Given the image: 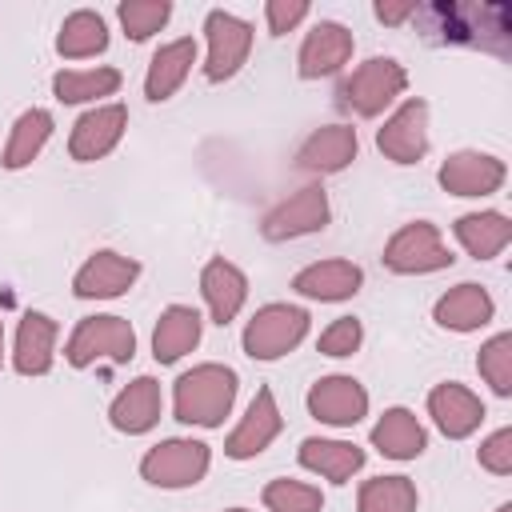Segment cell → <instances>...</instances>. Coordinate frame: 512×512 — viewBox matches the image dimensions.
Masks as SVG:
<instances>
[{"label": "cell", "mask_w": 512, "mask_h": 512, "mask_svg": "<svg viewBox=\"0 0 512 512\" xmlns=\"http://www.w3.org/2000/svg\"><path fill=\"white\" fill-rule=\"evenodd\" d=\"M200 292H204V304H208L212 320H216V324H232L236 312H240L244 300H248V276H244L232 260L216 256V260H208L204 272H200Z\"/></svg>", "instance_id": "ac0fdd59"}, {"label": "cell", "mask_w": 512, "mask_h": 512, "mask_svg": "<svg viewBox=\"0 0 512 512\" xmlns=\"http://www.w3.org/2000/svg\"><path fill=\"white\" fill-rule=\"evenodd\" d=\"M204 36H208V60H204V76H208L212 84L232 80V76L240 72V64L248 60V48H252V28H248L240 16H232V12L216 8V12H208V20H204Z\"/></svg>", "instance_id": "ba28073f"}, {"label": "cell", "mask_w": 512, "mask_h": 512, "mask_svg": "<svg viewBox=\"0 0 512 512\" xmlns=\"http://www.w3.org/2000/svg\"><path fill=\"white\" fill-rule=\"evenodd\" d=\"M376 148L392 164H416L428 152V104L424 100H404L384 128L376 132Z\"/></svg>", "instance_id": "30bf717a"}, {"label": "cell", "mask_w": 512, "mask_h": 512, "mask_svg": "<svg viewBox=\"0 0 512 512\" xmlns=\"http://www.w3.org/2000/svg\"><path fill=\"white\" fill-rule=\"evenodd\" d=\"M280 428H284V420H280V408H276L272 388H256V396H252L244 420H240L236 432L224 440V452H228L232 460H252V456H260V452L280 436Z\"/></svg>", "instance_id": "5bb4252c"}, {"label": "cell", "mask_w": 512, "mask_h": 512, "mask_svg": "<svg viewBox=\"0 0 512 512\" xmlns=\"http://www.w3.org/2000/svg\"><path fill=\"white\" fill-rule=\"evenodd\" d=\"M376 20L380 24H404V20H412V12H416V0H404V4H388V0H376Z\"/></svg>", "instance_id": "f35d334b"}, {"label": "cell", "mask_w": 512, "mask_h": 512, "mask_svg": "<svg viewBox=\"0 0 512 512\" xmlns=\"http://www.w3.org/2000/svg\"><path fill=\"white\" fill-rule=\"evenodd\" d=\"M136 276H140V264L132 256H120L112 248H100V252H92L80 264V272L72 280V292L80 300H112V296H124L136 284Z\"/></svg>", "instance_id": "7c38bea8"}, {"label": "cell", "mask_w": 512, "mask_h": 512, "mask_svg": "<svg viewBox=\"0 0 512 512\" xmlns=\"http://www.w3.org/2000/svg\"><path fill=\"white\" fill-rule=\"evenodd\" d=\"M324 224H328V192L320 184H304L264 216L260 232L264 240H296V236L320 232Z\"/></svg>", "instance_id": "9c48e42d"}, {"label": "cell", "mask_w": 512, "mask_h": 512, "mask_svg": "<svg viewBox=\"0 0 512 512\" xmlns=\"http://www.w3.org/2000/svg\"><path fill=\"white\" fill-rule=\"evenodd\" d=\"M504 184V160L488 156V152H452L440 164V188L452 196H488Z\"/></svg>", "instance_id": "9a60e30c"}, {"label": "cell", "mask_w": 512, "mask_h": 512, "mask_svg": "<svg viewBox=\"0 0 512 512\" xmlns=\"http://www.w3.org/2000/svg\"><path fill=\"white\" fill-rule=\"evenodd\" d=\"M360 340H364L360 320H356V316H340V320H332V324L320 332V352H324V356H352V352L360 348Z\"/></svg>", "instance_id": "d590c367"}, {"label": "cell", "mask_w": 512, "mask_h": 512, "mask_svg": "<svg viewBox=\"0 0 512 512\" xmlns=\"http://www.w3.org/2000/svg\"><path fill=\"white\" fill-rule=\"evenodd\" d=\"M456 256L444 248L440 228L428 220H412L404 224L388 244H384V268L400 272V276H420V272H436L448 268Z\"/></svg>", "instance_id": "52a82bcc"}, {"label": "cell", "mask_w": 512, "mask_h": 512, "mask_svg": "<svg viewBox=\"0 0 512 512\" xmlns=\"http://www.w3.org/2000/svg\"><path fill=\"white\" fill-rule=\"evenodd\" d=\"M404 88H408L404 64H396L392 56H372L336 84V104L352 116H380Z\"/></svg>", "instance_id": "3957f363"}, {"label": "cell", "mask_w": 512, "mask_h": 512, "mask_svg": "<svg viewBox=\"0 0 512 512\" xmlns=\"http://www.w3.org/2000/svg\"><path fill=\"white\" fill-rule=\"evenodd\" d=\"M228 512H248V508H228Z\"/></svg>", "instance_id": "b9f144b4"}, {"label": "cell", "mask_w": 512, "mask_h": 512, "mask_svg": "<svg viewBox=\"0 0 512 512\" xmlns=\"http://www.w3.org/2000/svg\"><path fill=\"white\" fill-rule=\"evenodd\" d=\"M300 464L308 472L332 480V484H348L352 472L364 468V448H356L348 440H320V436H312V440L300 444Z\"/></svg>", "instance_id": "4316f807"}, {"label": "cell", "mask_w": 512, "mask_h": 512, "mask_svg": "<svg viewBox=\"0 0 512 512\" xmlns=\"http://www.w3.org/2000/svg\"><path fill=\"white\" fill-rule=\"evenodd\" d=\"M308 336V312L296 304H264L244 328V352L252 360H280Z\"/></svg>", "instance_id": "5b68a950"}, {"label": "cell", "mask_w": 512, "mask_h": 512, "mask_svg": "<svg viewBox=\"0 0 512 512\" xmlns=\"http://www.w3.org/2000/svg\"><path fill=\"white\" fill-rule=\"evenodd\" d=\"M428 416L436 420V428L448 436V440H464L480 428L484 420V404L476 392H468L464 384H436L428 392Z\"/></svg>", "instance_id": "e0dca14e"}, {"label": "cell", "mask_w": 512, "mask_h": 512, "mask_svg": "<svg viewBox=\"0 0 512 512\" xmlns=\"http://www.w3.org/2000/svg\"><path fill=\"white\" fill-rule=\"evenodd\" d=\"M412 20L428 44H464V48H484L496 56H508V48H512V8L508 4L436 0V4H416Z\"/></svg>", "instance_id": "6da1fadb"}, {"label": "cell", "mask_w": 512, "mask_h": 512, "mask_svg": "<svg viewBox=\"0 0 512 512\" xmlns=\"http://www.w3.org/2000/svg\"><path fill=\"white\" fill-rule=\"evenodd\" d=\"M264 16H268V32L272 36H284V32H292L308 16V4L304 0H268L264 4Z\"/></svg>", "instance_id": "74e56055"}, {"label": "cell", "mask_w": 512, "mask_h": 512, "mask_svg": "<svg viewBox=\"0 0 512 512\" xmlns=\"http://www.w3.org/2000/svg\"><path fill=\"white\" fill-rule=\"evenodd\" d=\"M192 64H196V40L192 36H180L172 44H160L156 56H152V64H148V76H144V96L152 104L168 100L184 84V76L192 72Z\"/></svg>", "instance_id": "603a6c76"}, {"label": "cell", "mask_w": 512, "mask_h": 512, "mask_svg": "<svg viewBox=\"0 0 512 512\" xmlns=\"http://www.w3.org/2000/svg\"><path fill=\"white\" fill-rule=\"evenodd\" d=\"M492 312H496V304L480 284H456L436 300L432 320L440 328H452V332H476L492 320Z\"/></svg>", "instance_id": "44dd1931"}, {"label": "cell", "mask_w": 512, "mask_h": 512, "mask_svg": "<svg viewBox=\"0 0 512 512\" xmlns=\"http://www.w3.org/2000/svg\"><path fill=\"white\" fill-rule=\"evenodd\" d=\"M108 48V24L100 12H72L64 24H60V36H56V52L68 56V60H84V56H96Z\"/></svg>", "instance_id": "f546056e"}, {"label": "cell", "mask_w": 512, "mask_h": 512, "mask_svg": "<svg viewBox=\"0 0 512 512\" xmlns=\"http://www.w3.org/2000/svg\"><path fill=\"white\" fill-rule=\"evenodd\" d=\"M476 368H480V376L492 384L496 396H512V332H496V336L480 348Z\"/></svg>", "instance_id": "d6a6232c"}, {"label": "cell", "mask_w": 512, "mask_h": 512, "mask_svg": "<svg viewBox=\"0 0 512 512\" xmlns=\"http://www.w3.org/2000/svg\"><path fill=\"white\" fill-rule=\"evenodd\" d=\"M200 344V312L188 304H172L160 312L156 332H152V356L160 364H176L184 352Z\"/></svg>", "instance_id": "484cf974"}, {"label": "cell", "mask_w": 512, "mask_h": 512, "mask_svg": "<svg viewBox=\"0 0 512 512\" xmlns=\"http://www.w3.org/2000/svg\"><path fill=\"white\" fill-rule=\"evenodd\" d=\"M52 348H56V320L44 312H28L16 328L12 368L20 376H44L52 368Z\"/></svg>", "instance_id": "cb8c5ba5"}, {"label": "cell", "mask_w": 512, "mask_h": 512, "mask_svg": "<svg viewBox=\"0 0 512 512\" xmlns=\"http://www.w3.org/2000/svg\"><path fill=\"white\" fill-rule=\"evenodd\" d=\"M64 356H68L72 368H88L96 360L124 364V360L136 356V332H132V324L124 316H88L68 336Z\"/></svg>", "instance_id": "277c9868"}, {"label": "cell", "mask_w": 512, "mask_h": 512, "mask_svg": "<svg viewBox=\"0 0 512 512\" xmlns=\"http://www.w3.org/2000/svg\"><path fill=\"white\" fill-rule=\"evenodd\" d=\"M360 284H364V272L352 260H320L292 276V292L308 300H348L360 292Z\"/></svg>", "instance_id": "ffe728a7"}, {"label": "cell", "mask_w": 512, "mask_h": 512, "mask_svg": "<svg viewBox=\"0 0 512 512\" xmlns=\"http://www.w3.org/2000/svg\"><path fill=\"white\" fill-rule=\"evenodd\" d=\"M116 16H120V24H124V32L132 40H148L152 32H160L168 24L172 4L168 0H124L116 8Z\"/></svg>", "instance_id": "836d02e7"}, {"label": "cell", "mask_w": 512, "mask_h": 512, "mask_svg": "<svg viewBox=\"0 0 512 512\" xmlns=\"http://www.w3.org/2000/svg\"><path fill=\"white\" fill-rule=\"evenodd\" d=\"M496 512H512V504H500V508H496Z\"/></svg>", "instance_id": "60d3db41"}, {"label": "cell", "mask_w": 512, "mask_h": 512, "mask_svg": "<svg viewBox=\"0 0 512 512\" xmlns=\"http://www.w3.org/2000/svg\"><path fill=\"white\" fill-rule=\"evenodd\" d=\"M208 464H212V452L204 440H164L144 452L140 476L152 488H188V484L204 480Z\"/></svg>", "instance_id": "8992f818"}, {"label": "cell", "mask_w": 512, "mask_h": 512, "mask_svg": "<svg viewBox=\"0 0 512 512\" xmlns=\"http://www.w3.org/2000/svg\"><path fill=\"white\" fill-rule=\"evenodd\" d=\"M372 448L388 460H416L428 448V432L408 408H388L372 424Z\"/></svg>", "instance_id": "d4e9b609"}, {"label": "cell", "mask_w": 512, "mask_h": 512, "mask_svg": "<svg viewBox=\"0 0 512 512\" xmlns=\"http://www.w3.org/2000/svg\"><path fill=\"white\" fill-rule=\"evenodd\" d=\"M480 468L508 476L512 472V428H496L484 444H480Z\"/></svg>", "instance_id": "8d00e7d4"}, {"label": "cell", "mask_w": 512, "mask_h": 512, "mask_svg": "<svg viewBox=\"0 0 512 512\" xmlns=\"http://www.w3.org/2000/svg\"><path fill=\"white\" fill-rule=\"evenodd\" d=\"M48 136H52V112H44V108H28V112H20L16 124H12V132H8V144H4L0 164H4L8 172L32 164V160L44 152Z\"/></svg>", "instance_id": "f1b7e54d"}, {"label": "cell", "mask_w": 512, "mask_h": 512, "mask_svg": "<svg viewBox=\"0 0 512 512\" xmlns=\"http://www.w3.org/2000/svg\"><path fill=\"white\" fill-rule=\"evenodd\" d=\"M308 412L332 428H352L368 416V392L352 376H320L308 388Z\"/></svg>", "instance_id": "8fae6325"}, {"label": "cell", "mask_w": 512, "mask_h": 512, "mask_svg": "<svg viewBox=\"0 0 512 512\" xmlns=\"http://www.w3.org/2000/svg\"><path fill=\"white\" fill-rule=\"evenodd\" d=\"M124 128H128V108H124V104H100V108L84 112V116L72 124V140H68L72 160H80V164L104 160V156L120 144Z\"/></svg>", "instance_id": "4fadbf2b"}, {"label": "cell", "mask_w": 512, "mask_h": 512, "mask_svg": "<svg viewBox=\"0 0 512 512\" xmlns=\"http://www.w3.org/2000/svg\"><path fill=\"white\" fill-rule=\"evenodd\" d=\"M108 420L116 432H128V436H140L148 428H156L160 420V384L152 376H136L108 408Z\"/></svg>", "instance_id": "7402d4cb"}, {"label": "cell", "mask_w": 512, "mask_h": 512, "mask_svg": "<svg viewBox=\"0 0 512 512\" xmlns=\"http://www.w3.org/2000/svg\"><path fill=\"white\" fill-rule=\"evenodd\" d=\"M356 512H416V484L408 476H376L364 480Z\"/></svg>", "instance_id": "4dcf8cb0"}, {"label": "cell", "mask_w": 512, "mask_h": 512, "mask_svg": "<svg viewBox=\"0 0 512 512\" xmlns=\"http://www.w3.org/2000/svg\"><path fill=\"white\" fill-rule=\"evenodd\" d=\"M452 232H456V240L464 244L468 256L492 260V256H500V252L508 248V240H512V220H508L504 212H468V216H460V220L452 224Z\"/></svg>", "instance_id": "83f0119b"}, {"label": "cell", "mask_w": 512, "mask_h": 512, "mask_svg": "<svg viewBox=\"0 0 512 512\" xmlns=\"http://www.w3.org/2000/svg\"><path fill=\"white\" fill-rule=\"evenodd\" d=\"M0 364H4V324H0Z\"/></svg>", "instance_id": "ab89813d"}, {"label": "cell", "mask_w": 512, "mask_h": 512, "mask_svg": "<svg viewBox=\"0 0 512 512\" xmlns=\"http://www.w3.org/2000/svg\"><path fill=\"white\" fill-rule=\"evenodd\" d=\"M264 504H268V512H320L324 496H320V488L300 484V480H272L264 488Z\"/></svg>", "instance_id": "e575fe53"}, {"label": "cell", "mask_w": 512, "mask_h": 512, "mask_svg": "<svg viewBox=\"0 0 512 512\" xmlns=\"http://www.w3.org/2000/svg\"><path fill=\"white\" fill-rule=\"evenodd\" d=\"M348 56H352V32L344 24H336V20H320L304 36L296 64H300V76L304 80H320V76L340 72L348 64Z\"/></svg>", "instance_id": "2e32d148"}, {"label": "cell", "mask_w": 512, "mask_h": 512, "mask_svg": "<svg viewBox=\"0 0 512 512\" xmlns=\"http://www.w3.org/2000/svg\"><path fill=\"white\" fill-rule=\"evenodd\" d=\"M356 128L352 124H324V128H316L304 144H300V152H296V164L304 168V172H340V168H348L352 160H356Z\"/></svg>", "instance_id": "d6986e66"}, {"label": "cell", "mask_w": 512, "mask_h": 512, "mask_svg": "<svg viewBox=\"0 0 512 512\" xmlns=\"http://www.w3.org/2000/svg\"><path fill=\"white\" fill-rule=\"evenodd\" d=\"M120 88V72L116 68H88V72H56L52 76V92L64 104H84L96 96H112Z\"/></svg>", "instance_id": "1f68e13d"}, {"label": "cell", "mask_w": 512, "mask_h": 512, "mask_svg": "<svg viewBox=\"0 0 512 512\" xmlns=\"http://www.w3.org/2000/svg\"><path fill=\"white\" fill-rule=\"evenodd\" d=\"M236 372L224 364H196L192 372H184L172 388V412L180 424H200V428H216L224 424V416L236 404Z\"/></svg>", "instance_id": "7a4b0ae2"}]
</instances>
